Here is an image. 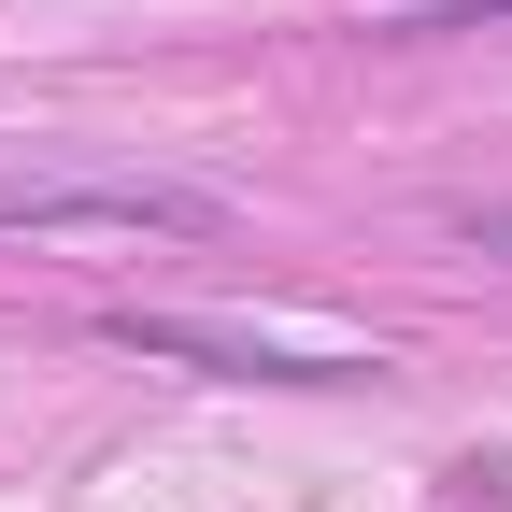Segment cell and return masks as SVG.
Listing matches in <instances>:
<instances>
[{"label":"cell","instance_id":"cell-2","mask_svg":"<svg viewBox=\"0 0 512 512\" xmlns=\"http://www.w3.org/2000/svg\"><path fill=\"white\" fill-rule=\"evenodd\" d=\"M100 328L128 356H200L228 384H342V370H370V356H299V342H256V328H200V313H100Z\"/></svg>","mask_w":512,"mask_h":512},{"label":"cell","instance_id":"cell-3","mask_svg":"<svg viewBox=\"0 0 512 512\" xmlns=\"http://www.w3.org/2000/svg\"><path fill=\"white\" fill-rule=\"evenodd\" d=\"M399 29H512V0H399Z\"/></svg>","mask_w":512,"mask_h":512},{"label":"cell","instance_id":"cell-1","mask_svg":"<svg viewBox=\"0 0 512 512\" xmlns=\"http://www.w3.org/2000/svg\"><path fill=\"white\" fill-rule=\"evenodd\" d=\"M0 242H228V185L128 157H0Z\"/></svg>","mask_w":512,"mask_h":512}]
</instances>
